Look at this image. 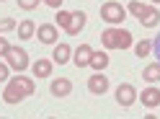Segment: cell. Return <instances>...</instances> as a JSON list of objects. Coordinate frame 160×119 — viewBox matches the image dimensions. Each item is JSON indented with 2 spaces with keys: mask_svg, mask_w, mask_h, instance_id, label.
Listing matches in <instances>:
<instances>
[{
  "mask_svg": "<svg viewBox=\"0 0 160 119\" xmlns=\"http://www.w3.org/2000/svg\"><path fill=\"white\" fill-rule=\"evenodd\" d=\"M34 34H36L34 21H28V18H26V21H21V26H18V36H21V39H31Z\"/></svg>",
  "mask_w": 160,
  "mask_h": 119,
  "instance_id": "e0dca14e",
  "label": "cell"
},
{
  "mask_svg": "<svg viewBox=\"0 0 160 119\" xmlns=\"http://www.w3.org/2000/svg\"><path fill=\"white\" fill-rule=\"evenodd\" d=\"M145 119H158V116H155V114H147V116H145Z\"/></svg>",
  "mask_w": 160,
  "mask_h": 119,
  "instance_id": "4316f807",
  "label": "cell"
},
{
  "mask_svg": "<svg viewBox=\"0 0 160 119\" xmlns=\"http://www.w3.org/2000/svg\"><path fill=\"white\" fill-rule=\"evenodd\" d=\"M145 8H147V5H142V3H139V0H132V3H129V8H127V11L132 13L134 18H142V13H145Z\"/></svg>",
  "mask_w": 160,
  "mask_h": 119,
  "instance_id": "ac0fdd59",
  "label": "cell"
},
{
  "mask_svg": "<svg viewBox=\"0 0 160 119\" xmlns=\"http://www.w3.org/2000/svg\"><path fill=\"white\" fill-rule=\"evenodd\" d=\"M52 59H54L57 65H65L67 59H70V47H67V44H57V47H54V54H52Z\"/></svg>",
  "mask_w": 160,
  "mask_h": 119,
  "instance_id": "9a60e30c",
  "label": "cell"
},
{
  "mask_svg": "<svg viewBox=\"0 0 160 119\" xmlns=\"http://www.w3.org/2000/svg\"><path fill=\"white\" fill-rule=\"evenodd\" d=\"M101 18H103L106 23L116 26V23H122L124 18H127V8H124L122 3H114V0H108V3L101 5Z\"/></svg>",
  "mask_w": 160,
  "mask_h": 119,
  "instance_id": "3957f363",
  "label": "cell"
},
{
  "mask_svg": "<svg viewBox=\"0 0 160 119\" xmlns=\"http://www.w3.org/2000/svg\"><path fill=\"white\" fill-rule=\"evenodd\" d=\"M83 26H85V13L83 11L70 13V26H67V34L70 36H78L80 31H83Z\"/></svg>",
  "mask_w": 160,
  "mask_h": 119,
  "instance_id": "ba28073f",
  "label": "cell"
},
{
  "mask_svg": "<svg viewBox=\"0 0 160 119\" xmlns=\"http://www.w3.org/2000/svg\"><path fill=\"white\" fill-rule=\"evenodd\" d=\"M101 44L106 49H129L132 47V34L127 28H106L101 34Z\"/></svg>",
  "mask_w": 160,
  "mask_h": 119,
  "instance_id": "7a4b0ae2",
  "label": "cell"
},
{
  "mask_svg": "<svg viewBox=\"0 0 160 119\" xmlns=\"http://www.w3.org/2000/svg\"><path fill=\"white\" fill-rule=\"evenodd\" d=\"M108 65V54L106 52H93L91 54V67L96 73H103V67Z\"/></svg>",
  "mask_w": 160,
  "mask_h": 119,
  "instance_id": "5bb4252c",
  "label": "cell"
},
{
  "mask_svg": "<svg viewBox=\"0 0 160 119\" xmlns=\"http://www.w3.org/2000/svg\"><path fill=\"white\" fill-rule=\"evenodd\" d=\"M152 52H155V59H158V62H160V34L152 39Z\"/></svg>",
  "mask_w": 160,
  "mask_h": 119,
  "instance_id": "603a6c76",
  "label": "cell"
},
{
  "mask_svg": "<svg viewBox=\"0 0 160 119\" xmlns=\"http://www.w3.org/2000/svg\"><path fill=\"white\" fill-rule=\"evenodd\" d=\"M158 21H160L158 8H145V13H142V18H139V23L147 26V28H152V26H158Z\"/></svg>",
  "mask_w": 160,
  "mask_h": 119,
  "instance_id": "4fadbf2b",
  "label": "cell"
},
{
  "mask_svg": "<svg viewBox=\"0 0 160 119\" xmlns=\"http://www.w3.org/2000/svg\"><path fill=\"white\" fill-rule=\"evenodd\" d=\"M91 54H93L91 47H88V44H80V47L75 49V59H72V62H75L78 67H85V65H91Z\"/></svg>",
  "mask_w": 160,
  "mask_h": 119,
  "instance_id": "30bf717a",
  "label": "cell"
},
{
  "mask_svg": "<svg viewBox=\"0 0 160 119\" xmlns=\"http://www.w3.org/2000/svg\"><path fill=\"white\" fill-rule=\"evenodd\" d=\"M88 91L96 93V96H103V93L108 91V78H106L103 73L91 75V78H88Z\"/></svg>",
  "mask_w": 160,
  "mask_h": 119,
  "instance_id": "5b68a950",
  "label": "cell"
},
{
  "mask_svg": "<svg viewBox=\"0 0 160 119\" xmlns=\"http://www.w3.org/2000/svg\"><path fill=\"white\" fill-rule=\"evenodd\" d=\"M36 91V85L31 78H26V75H16L8 80L5 85V91H3V101L5 104H18V101H23L26 96H31Z\"/></svg>",
  "mask_w": 160,
  "mask_h": 119,
  "instance_id": "6da1fadb",
  "label": "cell"
},
{
  "mask_svg": "<svg viewBox=\"0 0 160 119\" xmlns=\"http://www.w3.org/2000/svg\"><path fill=\"white\" fill-rule=\"evenodd\" d=\"M5 59H8V67H13V70H18V73H23L28 67V54L21 47H11L8 54H5Z\"/></svg>",
  "mask_w": 160,
  "mask_h": 119,
  "instance_id": "277c9868",
  "label": "cell"
},
{
  "mask_svg": "<svg viewBox=\"0 0 160 119\" xmlns=\"http://www.w3.org/2000/svg\"><path fill=\"white\" fill-rule=\"evenodd\" d=\"M152 3H155V5H158V3H160V0H152Z\"/></svg>",
  "mask_w": 160,
  "mask_h": 119,
  "instance_id": "83f0119b",
  "label": "cell"
},
{
  "mask_svg": "<svg viewBox=\"0 0 160 119\" xmlns=\"http://www.w3.org/2000/svg\"><path fill=\"white\" fill-rule=\"evenodd\" d=\"M57 26H62L65 31H67V26H70V13L67 11H59L57 13Z\"/></svg>",
  "mask_w": 160,
  "mask_h": 119,
  "instance_id": "ffe728a7",
  "label": "cell"
},
{
  "mask_svg": "<svg viewBox=\"0 0 160 119\" xmlns=\"http://www.w3.org/2000/svg\"><path fill=\"white\" fill-rule=\"evenodd\" d=\"M72 93V80L70 78H57V80H52V96H70Z\"/></svg>",
  "mask_w": 160,
  "mask_h": 119,
  "instance_id": "9c48e42d",
  "label": "cell"
},
{
  "mask_svg": "<svg viewBox=\"0 0 160 119\" xmlns=\"http://www.w3.org/2000/svg\"><path fill=\"white\" fill-rule=\"evenodd\" d=\"M49 119H54V116H49Z\"/></svg>",
  "mask_w": 160,
  "mask_h": 119,
  "instance_id": "f1b7e54d",
  "label": "cell"
},
{
  "mask_svg": "<svg viewBox=\"0 0 160 119\" xmlns=\"http://www.w3.org/2000/svg\"><path fill=\"white\" fill-rule=\"evenodd\" d=\"M31 70H34L36 78H49L52 75V62H49V59H36L31 65Z\"/></svg>",
  "mask_w": 160,
  "mask_h": 119,
  "instance_id": "7c38bea8",
  "label": "cell"
},
{
  "mask_svg": "<svg viewBox=\"0 0 160 119\" xmlns=\"http://www.w3.org/2000/svg\"><path fill=\"white\" fill-rule=\"evenodd\" d=\"M8 49H11V44H8V39H0V54H8Z\"/></svg>",
  "mask_w": 160,
  "mask_h": 119,
  "instance_id": "cb8c5ba5",
  "label": "cell"
},
{
  "mask_svg": "<svg viewBox=\"0 0 160 119\" xmlns=\"http://www.w3.org/2000/svg\"><path fill=\"white\" fill-rule=\"evenodd\" d=\"M0 80H8V65H0Z\"/></svg>",
  "mask_w": 160,
  "mask_h": 119,
  "instance_id": "d4e9b609",
  "label": "cell"
},
{
  "mask_svg": "<svg viewBox=\"0 0 160 119\" xmlns=\"http://www.w3.org/2000/svg\"><path fill=\"white\" fill-rule=\"evenodd\" d=\"M142 104H145L147 109L160 106V91H158L155 85H150V88H145V91H142Z\"/></svg>",
  "mask_w": 160,
  "mask_h": 119,
  "instance_id": "8fae6325",
  "label": "cell"
},
{
  "mask_svg": "<svg viewBox=\"0 0 160 119\" xmlns=\"http://www.w3.org/2000/svg\"><path fill=\"white\" fill-rule=\"evenodd\" d=\"M142 78H145L147 83H155V80H160V62L147 65V67H145V73H142Z\"/></svg>",
  "mask_w": 160,
  "mask_h": 119,
  "instance_id": "2e32d148",
  "label": "cell"
},
{
  "mask_svg": "<svg viewBox=\"0 0 160 119\" xmlns=\"http://www.w3.org/2000/svg\"><path fill=\"white\" fill-rule=\"evenodd\" d=\"M44 3H47L49 8H59V5H62V0H44Z\"/></svg>",
  "mask_w": 160,
  "mask_h": 119,
  "instance_id": "484cf974",
  "label": "cell"
},
{
  "mask_svg": "<svg viewBox=\"0 0 160 119\" xmlns=\"http://www.w3.org/2000/svg\"><path fill=\"white\" fill-rule=\"evenodd\" d=\"M39 5V0H18V8H23V11H34Z\"/></svg>",
  "mask_w": 160,
  "mask_h": 119,
  "instance_id": "44dd1931",
  "label": "cell"
},
{
  "mask_svg": "<svg viewBox=\"0 0 160 119\" xmlns=\"http://www.w3.org/2000/svg\"><path fill=\"white\" fill-rule=\"evenodd\" d=\"M150 49H152V42H145V39H142V42L134 47V52H137V57H147Z\"/></svg>",
  "mask_w": 160,
  "mask_h": 119,
  "instance_id": "d6986e66",
  "label": "cell"
},
{
  "mask_svg": "<svg viewBox=\"0 0 160 119\" xmlns=\"http://www.w3.org/2000/svg\"><path fill=\"white\" fill-rule=\"evenodd\" d=\"M116 101L122 104V106H132L137 101V91H134V85H129V83H122L116 88Z\"/></svg>",
  "mask_w": 160,
  "mask_h": 119,
  "instance_id": "8992f818",
  "label": "cell"
},
{
  "mask_svg": "<svg viewBox=\"0 0 160 119\" xmlns=\"http://www.w3.org/2000/svg\"><path fill=\"white\" fill-rule=\"evenodd\" d=\"M36 36H39V42H42V44H54L57 26H54V23H42V26L36 28Z\"/></svg>",
  "mask_w": 160,
  "mask_h": 119,
  "instance_id": "52a82bcc",
  "label": "cell"
},
{
  "mask_svg": "<svg viewBox=\"0 0 160 119\" xmlns=\"http://www.w3.org/2000/svg\"><path fill=\"white\" fill-rule=\"evenodd\" d=\"M11 28H16V21H13V18H3V21H0V34H3V31H11Z\"/></svg>",
  "mask_w": 160,
  "mask_h": 119,
  "instance_id": "7402d4cb",
  "label": "cell"
}]
</instances>
